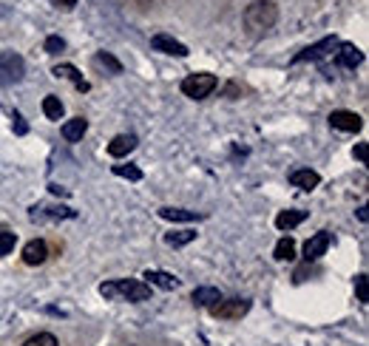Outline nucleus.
<instances>
[{
  "instance_id": "f257e3e1",
  "label": "nucleus",
  "mask_w": 369,
  "mask_h": 346,
  "mask_svg": "<svg viewBox=\"0 0 369 346\" xmlns=\"http://www.w3.org/2000/svg\"><path fill=\"white\" fill-rule=\"evenodd\" d=\"M100 295L108 301H148L151 298V287L145 281H134V278H122V281H105L100 284Z\"/></svg>"
},
{
  "instance_id": "f03ea898",
  "label": "nucleus",
  "mask_w": 369,
  "mask_h": 346,
  "mask_svg": "<svg viewBox=\"0 0 369 346\" xmlns=\"http://www.w3.org/2000/svg\"><path fill=\"white\" fill-rule=\"evenodd\" d=\"M275 20H279V9H275V3H270V0H256V3L244 9V26H248L253 35H264L267 28L275 26Z\"/></svg>"
},
{
  "instance_id": "7ed1b4c3",
  "label": "nucleus",
  "mask_w": 369,
  "mask_h": 346,
  "mask_svg": "<svg viewBox=\"0 0 369 346\" xmlns=\"http://www.w3.org/2000/svg\"><path fill=\"white\" fill-rule=\"evenodd\" d=\"M219 85L216 74H207V71H199V74H188L182 80V94L191 100H205L213 94V88Z\"/></svg>"
},
{
  "instance_id": "20e7f679",
  "label": "nucleus",
  "mask_w": 369,
  "mask_h": 346,
  "mask_svg": "<svg viewBox=\"0 0 369 346\" xmlns=\"http://www.w3.org/2000/svg\"><path fill=\"white\" fill-rule=\"evenodd\" d=\"M26 74V62L15 51H0V85H15Z\"/></svg>"
},
{
  "instance_id": "39448f33",
  "label": "nucleus",
  "mask_w": 369,
  "mask_h": 346,
  "mask_svg": "<svg viewBox=\"0 0 369 346\" xmlns=\"http://www.w3.org/2000/svg\"><path fill=\"white\" fill-rule=\"evenodd\" d=\"M248 309H250V301L248 298H222L210 306V312L216 318H225V321H239L248 315Z\"/></svg>"
},
{
  "instance_id": "423d86ee",
  "label": "nucleus",
  "mask_w": 369,
  "mask_h": 346,
  "mask_svg": "<svg viewBox=\"0 0 369 346\" xmlns=\"http://www.w3.org/2000/svg\"><path fill=\"white\" fill-rule=\"evenodd\" d=\"M329 125L335 131H344V134H358L361 131V116L355 111H332L329 114Z\"/></svg>"
},
{
  "instance_id": "0eeeda50",
  "label": "nucleus",
  "mask_w": 369,
  "mask_h": 346,
  "mask_svg": "<svg viewBox=\"0 0 369 346\" xmlns=\"http://www.w3.org/2000/svg\"><path fill=\"white\" fill-rule=\"evenodd\" d=\"M335 62L341 69H358L363 62V51L355 46V43H338V51H335Z\"/></svg>"
},
{
  "instance_id": "6e6552de",
  "label": "nucleus",
  "mask_w": 369,
  "mask_h": 346,
  "mask_svg": "<svg viewBox=\"0 0 369 346\" xmlns=\"http://www.w3.org/2000/svg\"><path fill=\"white\" fill-rule=\"evenodd\" d=\"M329 244H332V236L327 230L310 236V239H307V244H304V259L307 261H318L327 253V250H329Z\"/></svg>"
},
{
  "instance_id": "1a4fd4ad",
  "label": "nucleus",
  "mask_w": 369,
  "mask_h": 346,
  "mask_svg": "<svg viewBox=\"0 0 369 346\" xmlns=\"http://www.w3.org/2000/svg\"><path fill=\"white\" fill-rule=\"evenodd\" d=\"M151 49L153 51H162V54H173V57H188L191 54L188 46L173 40V37H168V35H153L151 37Z\"/></svg>"
},
{
  "instance_id": "9d476101",
  "label": "nucleus",
  "mask_w": 369,
  "mask_h": 346,
  "mask_svg": "<svg viewBox=\"0 0 369 346\" xmlns=\"http://www.w3.org/2000/svg\"><path fill=\"white\" fill-rule=\"evenodd\" d=\"M338 49V40L335 37H324L321 43H316V46H310V49H304L301 54H295L293 57V62H307V60H321V57H327L329 51H335Z\"/></svg>"
},
{
  "instance_id": "9b49d317",
  "label": "nucleus",
  "mask_w": 369,
  "mask_h": 346,
  "mask_svg": "<svg viewBox=\"0 0 369 346\" xmlns=\"http://www.w3.org/2000/svg\"><path fill=\"white\" fill-rule=\"evenodd\" d=\"M46 259H49V247H46L43 239H32V241L23 247V261H26L28 267H37V264H43Z\"/></svg>"
},
{
  "instance_id": "f8f14e48",
  "label": "nucleus",
  "mask_w": 369,
  "mask_h": 346,
  "mask_svg": "<svg viewBox=\"0 0 369 346\" xmlns=\"http://www.w3.org/2000/svg\"><path fill=\"white\" fill-rule=\"evenodd\" d=\"M142 278H145L148 287H160V290H176L179 287V278L165 273V270H148Z\"/></svg>"
},
{
  "instance_id": "ddd939ff",
  "label": "nucleus",
  "mask_w": 369,
  "mask_h": 346,
  "mask_svg": "<svg viewBox=\"0 0 369 346\" xmlns=\"http://www.w3.org/2000/svg\"><path fill=\"white\" fill-rule=\"evenodd\" d=\"M134 148H137V137H134V134H117V137L108 142V153L114 156V159H122V156H128Z\"/></svg>"
},
{
  "instance_id": "4468645a",
  "label": "nucleus",
  "mask_w": 369,
  "mask_h": 346,
  "mask_svg": "<svg viewBox=\"0 0 369 346\" xmlns=\"http://www.w3.org/2000/svg\"><path fill=\"white\" fill-rule=\"evenodd\" d=\"M318 182H321V176L316 171H310V168H301V171H293L290 173V184L293 187H301V191H316Z\"/></svg>"
},
{
  "instance_id": "2eb2a0df",
  "label": "nucleus",
  "mask_w": 369,
  "mask_h": 346,
  "mask_svg": "<svg viewBox=\"0 0 369 346\" xmlns=\"http://www.w3.org/2000/svg\"><path fill=\"white\" fill-rule=\"evenodd\" d=\"M51 74H54L57 80H60V77H63V80H71V83H74L80 91H88V88H91V85L83 80V74H80L74 66H69V62H57V66L51 69Z\"/></svg>"
},
{
  "instance_id": "dca6fc26",
  "label": "nucleus",
  "mask_w": 369,
  "mask_h": 346,
  "mask_svg": "<svg viewBox=\"0 0 369 346\" xmlns=\"http://www.w3.org/2000/svg\"><path fill=\"white\" fill-rule=\"evenodd\" d=\"M307 218V210H282L279 216H275V227L279 230H293V227H298L301 222Z\"/></svg>"
},
{
  "instance_id": "f3484780",
  "label": "nucleus",
  "mask_w": 369,
  "mask_h": 346,
  "mask_svg": "<svg viewBox=\"0 0 369 346\" xmlns=\"http://www.w3.org/2000/svg\"><path fill=\"white\" fill-rule=\"evenodd\" d=\"M85 131H88V122L83 116H74V119L63 122V137H66V142H80L85 137Z\"/></svg>"
},
{
  "instance_id": "a211bd4d",
  "label": "nucleus",
  "mask_w": 369,
  "mask_h": 346,
  "mask_svg": "<svg viewBox=\"0 0 369 346\" xmlns=\"http://www.w3.org/2000/svg\"><path fill=\"white\" fill-rule=\"evenodd\" d=\"M160 216L165 222H199V213L194 210H182V207H160Z\"/></svg>"
},
{
  "instance_id": "6ab92c4d",
  "label": "nucleus",
  "mask_w": 369,
  "mask_h": 346,
  "mask_svg": "<svg viewBox=\"0 0 369 346\" xmlns=\"http://www.w3.org/2000/svg\"><path fill=\"white\" fill-rule=\"evenodd\" d=\"M216 301H222V293H219L216 287H196V290H194V304H196V306H207V309H210Z\"/></svg>"
},
{
  "instance_id": "aec40b11",
  "label": "nucleus",
  "mask_w": 369,
  "mask_h": 346,
  "mask_svg": "<svg viewBox=\"0 0 369 346\" xmlns=\"http://www.w3.org/2000/svg\"><path fill=\"white\" fill-rule=\"evenodd\" d=\"M273 256L279 259V261H293L295 259V241L290 236L279 239V244H275V250H273Z\"/></svg>"
},
{
  "instance_id": "412c9836",
  "label": "nucleus",
  "mask_w": 369,
  "mask_h": 346,
  "mask_svg": "<svg viewBox=\"0 0 369 346\" xmlns=\"http://www.w3.org/2000/svg\"><path fill=\"white\" fill-rule=\"evenodd\" d=\"M43 114H46L49 119H63V103H60V97L49 94V97L43 100Z\"/></svg>"
},
{
  "instance_id": "4be33fe9",
  "label": "nucleus",
  "mask_w": 369,
  "mask_h": 346,
  "mask_svg": "<svg viewBox=\"0 0 369 346\" xmlns=\"http://www.w3.org/2000/svg\"><path fill=\"white\" fill-rule=\"evenodd\" d=\"M194 239H196V230H176V233H168L165 236V241L171 247H184V244H191Z\"/></svg>"
},
{
  "instance_id": "5701e85b",
  "label": "nucleus",
  "mask_w": 369,
  "mask_h": 346,
  "mask_svg": "<svg viewBox=\"0 0 369 346\" xmlns=\"http://www.w3.org/2000/svg\"><path fill=\"white\" fill-rule=\"evenodd\" d=\"M23 346H60V343H57V338L51 332H37V335L28 338Z\"/></svg>"
},
{
  "instance_id": "b1692460",
  "label": "nucleus",
  "mask_w": 369,
  "mask_h": 346,
  "mask_svg": "<svg viewBox=\"0 0 369 346\" xmlns=\"http://www.w3.org/2000/svg\"><path fill=\"white\" fill-rule=\"evenodd\" d=\"M114 173L122 176V179H131V182H139L142 179V171L137 165H114Z\"/></svg>"
},
{
  "instance_id": "393cba45",
  "label": "nucleus",
  "mask_w": 369,
  "mask_h": 346,
  "mask_svg": "<svg viewBox=\"0 0 369 346\" xmlns=\"http://www.w3.org/2000/svg\"><path fill=\"white\" fill-rule=\"evenodd\" d=\"M94 62H97V66H105V69H111L114 74H122V66H119V62L108 54V51H100L97 57H94Z\"/></svg>"
},
{
  "instance_id": "a878e982",
  "label": "nucleus",
  "mask_w": 369,
  "mask_h": 346,
  "mask_svg": "<svg viewBox=\"0 0 369 346\" xmlns=\"http://www.w3.org/2000/svg\"><path fill=\"white\" fill-rule=\"evenodd\" d=\"M15 241H17L15 233H0V256H9L15 250Z\"/></svg>"
},
{
  "instance_id": "bb28decb",
  "label": "nucleus",
  "mask_w": 369,
  "mask_h": 346,
  "mask_svg": "<svg viewBox=\"0 0 369 346\" xmlns=\"http://www.w3.org/2000/svg\"><path fill=\"white\" fill-rule=\"evenodd\" d=\"M355 293H358V301H369V284H366V275H355Z\"/></svg>"
},
{
  "instance_id": "cd10ccee",
  "label": "nucleus",
  "mask_w": 369,
  "mask_h": 346,
  "mask_svg": "<svg viewBox=\"0 0 369 346\" xmlns=\"http://www.w3.org/2000/svg\"><path fill=\"white\" fill-rule=\"evenodd\" d=\"M43 49H46V54H60V51H66V40L54 35V37H49V40H46V46H43Z\"/></svg>"
},
{
  "instance_id": "c85d7f7f",
  "label": "nucleus",
  "mask_w": 369,
  "mask_h": 346,
  "mask_svg": "<svg viewBox=\"0 0 369 346\" xmlns=\"http://www.w3.org/2000/svg\"><path fill=\"white\" fill-rule=\"evenodd\" d=\"M54 6H60V9H74L77 6V0H51Z\"/></svg>"
},
{
  "instance_id": "c756f323",
  "label": "nucleus",
  "mask_w": 369,
  "mask_h": 346,
  "mask_svg": "<svg viewBox=\"0 0 369 346\" xmlns=\"http://www.w3.org/2000/svg\"><path fill=\"white\" fill-rule=\"evenodd\" d=\"M355 159H358V162H366V145H363V142L355 148Z\"/></svg>"
},
{
  "instance_id": "7c9ffc66",
  "label": "nucleus",
  "mask_w": 369,
  "mask_h": 346,
  "mask_svg": "<svg viewBox=\"0 0 369 346\" xmlns=\"http://www.w3.org/2000/svg\"><path fill=\"white\" fill-rule=\"evenodd\" d=\"M15 125H17V134H26V122L20 114H15Z\"/></svg>"
}]
</instances>
